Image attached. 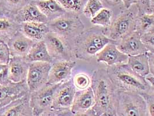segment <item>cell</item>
I'll return each mask as SVG.
<instances>
[{"mask_svg":"<svg viewBox=\"0 0 154 116\" xmlns=\"http://www.w3.org/2000/svg\"><path fill=\"white\" fill-rule=\"evenodd\" d=\"M141 39L148 52L154 54V30L142 35Z\"/></svg>","mask_w":154,"mask_h":116,"instance_id":"cell-33","label":"cell"},{"mask_svg":"<svg viewBox=\"0 0 154 116\" xmlns=\"http://www.w3.org/2000/svg\"><path fill=\"white\" fill-rule=\"evenodd\" d=\"M116 44V42H111L104 46L96 56L97 62L108 66L126 63L129 56L122 53Z\"/></svg>","mask_w":154,"mask_h":116,"instance_id":"cell-12","label":"cell"},{"mask_svg":"<svg viewBox=\"0 0 154 116\" xmlns=\"http://www.w3.org/2000/svg\"><path fill=\"white\" fill-rule=\"evenodd\" d=\"M141 36L137 31H134L117 42L116 46L122 53L128 56L146 53L148 51L141 41Z\"/></svg>","mask_w":154,"mask_h":116,"instance_id":"cell-14","label":"cell"},{"mask_svg":"<svg viewBox=\"0 0 154 116\" xmlns=\"http://www.w3.org/2000/svg\"></svg>","mask_w":154,"mask_h":116,"instance_id":"cell-44","label":"cell"},{"mask_svg":"<svg viewBox=\"0 0 154 116\" xmlns=\"http://www.w3.org/2000/svg\"><path fill=\"white\" fill-rule=\"evenodd\" d=\"M115 42L105 34V29L99 26L85 29L75 39L73 53L75 59L91 61L108 43Z\"/></svg>","mask_w":154,"mask_h":116,"instance_id":"cell-2","label":"cell"},{"mask_svg":"<svg viewBox=\"0 0 154 116\" xmlns=\"http://www.w3.org/2000/svg\"><path fill=\"white\" fill-rule=\"evenodd\" d=\"M15 15L16 20L20 23L38 22L48 23L49 20L37 6L34 1L17 11Z\"/></svg>","mask_w":154,"mask_h":116,"instance_id":"cell-18","label":"cell"},{"mask_svg":"<svg viewBox=\"0 0 154 116\" xmlns=\"http://www.w3.org/2000/svg\"><path fill=\"white\" fill-rule=\"evenodd\" d=\"M148 56L149 61V74L154 77V54L147 52Z\"/></svg>","mask_w":154,"mask_h":116,"instance_id":"cell-37","label":"cell"},{"mask_svg":"<svg viewBox=\"0 0 154 116\" xmlns=\"http://www.w3.org/2000/svg\"><path fill=\"white\" fill-rule=\"evenodd\" d=\"M146 81L149 83V84L151 85L152 88H153L154 91V77L153 76H146Z\"/></svg>","mask_w":154,"mask_h":116,"instance_id":"cell-39","label":"cell"},{"mask_svg":"<svg viewBox=\"0 0 154 116\" xmlns=\"http://www.w3.org/2000/svg\"><path fill=\"white\" fill-rule=\"evenodd\" d=\"M146 103V116H154V91L141 93Z\"/></svg>","mask_w":154,"mask_h":116,"instance_id":"cell-32","label":"cell"},{"mask_svg":"<svg viewBox=\"0 0 154 116\" xmlns=\"http://www.w3.org/2000/svg\"><path fill=\"white\" fill-rule=\"evenodd\" d=\"M20 31L28 38L38 42L43 41L50 30L47 23L27 22L21 23Z\"/></svg>","mask_w":154,"mask_h":116,"instance_id":"cell-21","label":"cell"},{"mask_svg":"<svg viewBox=\"0 0 154 116\" xmlns=\"http://www.w3.org/2000/svg\"><path fill=\"white\" fill-rule=\"evenodd\" d=\"M24 59L28 63L34 62H48L52 63L53 60L48 51L44 41L37 42Z\"/></svg>","mask_w":154,"mask_h":116,"instance_id":"cell-23","label":"cell"},{"mask_svg":"<svg viewBox=\"0 0 154 116\" xmlns=\"http://www.w3.org/2000/svg\"><path fill=\"white\" fill-rule=\"evenodd\" d=\"M47 24L50 31L63 39L72 50L75 39L85 30V24L79 15L69 12L49 21Z\"/></svg>","mask_w":154,"mask_h":116,"instance_id":"cell-4","label":"cell"},{"mask_svg":"<svg viewBox=\"0 0 154 116\" xmlns=\"http://www.w3.org/2000/svg\"><path fill=\"white\" fill-rule=\"evenodd\" d=\"M57 116L54 113L53 111H48V112H46L45 113L42 114L41 116Z\"/></svg>","mask_w":154,"mask_h":116,"instance_id":"cell-41","label":"cell"},{"mask_svg":"<svg viewBox=\"0 0 154 116\" xmlns=\"http://www.w3.org/2000/svg\"><path fill=\"white\" fill-rule=\"evenodd\" d=\"M113 13L108 8H103L100 12L91 19V22L96 26L103 28L108 27L112 22Z\"/></svg>","mask_w":154,"mask_h":116,"instance_id":"cell-26","label":"cell"},{"mask_svg":"<svg viewBox=\"0 0 154 116\" xmlns=\"http://www.w3.org/2000/svg\"><path fill=\"white\" fill-rule=\"evenodd\" d=\"M51 63L34 62L30 63L27 84L30 93L37 91L48 84Z\"/></svg>","mask_w":154,"mask_h":116,"instance_id":"cell-9","label":"cell"},{"mask_svg":"<svg viewBox=\"0 0 154 116\" xmlns=\"http://www.w3.org/2000/svg\"></svg>","mask_w":154,"mask_h":116,"instance_id":"cell-46","label":"cell"},{"mask_svg":"<svg viewBox=\"0 0 154 116\" xmlns=\"http://www.w3.org/2000/svg\"><path fill=\"white\" fill-rule=\"evenodd\" d=\"M137 15L154 14V0H137Z\"/></svg>","mask_w":154,"mask_h":116,"instance_id":"cell-31","label":"cell"},{"mask_svg":"<svg viewBox=\"0 0 154 116\" xmlns=\"http://www.w3.org/2000/svg\"><path fill=\"white\" fill-rule=\"evenodd\" d=\"M104 8L100 0H88L83 10L82 14L88 18L92 19Z\"/></svg>","mask_w":154,"mask_h":116,"instance_id":"cell-29","label":"cell"},{"mask_svg":"<svg viewBox=\"0 0 154 116\" xmlns=\"http://www.w3.org/2000/svg\"><path fill=\"white\" fill-rule=\"evenodd\" d=\"M36 42L26 36L22 32L18 31L7 42L11 56L25 57Z\"/></svg>","mask_w":154,"mask_h":116,"instance_id":"cell-17","label":"cell"},{"mask_svg":"<svg viewBox=\"0 0 154 116\" xmlns=\"http://www.w3.org/2000/svg\"><path fill=\"white\" fill-rule=\"evenodd\" d=\"M61 84H47L38 91L30 93V105L34 116H41L51 111L56 93Z\"/></svg>","mask_w":154,"mask_h":116,"instance_id":"cell-7","label":"cell"},{"mask_svg":"<svg viewBox=\"0 0 154 116\" xmlns=\"http://www.w3.org/2000/svg\"><path fill=\"white\" fill-rule=\"evenodd\" d=\"M33 0H0V7L13 14L19 11Z\"/></svg>","mask_w":154,"mask_h":116,"instance_id":"cell-28","label":"cell"},{"mask_svg":"<svg viewBox=\"0 0 154 116\" xmlns=\"http://www.w3.org/2000/svg\"><path fill=\"white\" fill-rule=\"evenodd\" d=\"M91 81L95 101L92 110L96 116H116L118 89L109 77L107 70H94Z\"/></svg>","mask_w":154,"mask_h":116,"instance_id":"cell-1","label":"cell"},{"mask_svg":"<svg viewBox=\"0 0 154 116\" xmlns=\"http://www.w3.org/2000/svg\"><path fill=\"white\" fill-rule=\"evenodd\" d=\"M94 95L91 86L83 91H77L71 111L74 113H85L94 105Z\"/></svg>","mask_w":154,"mask_h":116,"instance_id":"cell-20","label":"cell"},{"mask_svg":"<svg viewBox=\"0 0 154 116\" xmlns=\"http://www.w3.org/2000/svg\"><path fill=\"white\" fill-rule=\"evenodd\" d=\"M0 116H35L30 105V92L0 108Z\"/></svg>","mask_w":154,"mask_h":116,"instance_id":"cell-16","label":"cell"},{"mask_svg":"<svg viewBox=\"0 0 154 116\" xmlns=\"http://www.w3.org/2000/svg\"><path fill=\"white\" fill-rule=\"evenodd\" d=\"M11 54L7 42L0 40V63L7 65L11 59Z\"/></svg>","mask_w":154,"mask_h":116,"instance_id":"cell-34","label":"cell"},{"mask_svg":"<svg viewBox=\"0 0 154 116\" xmlns=\"http://www.w3.org/2000/svg\"><path fill=\"white\" fill-rule=\"evenodd\" d=\"M35 2L49 21L57 19L67 12L56 0H42L35 1Z\"/></svg>","mask_w":154,"mask_h":116,"instance_id":"cell-22","label":"cell"},{"mask_svg":"<svg viewBox=\"0 0 154 116\" xmlns=\"http://www.w3.org/2000/svg\"><path fill=\"white\" fill-rule=\"evenodd\" d=\"M67 12L81 15L88 0H56Z\"/></svg>","mask_w":154,"mask_h":116,"instance_id":"cell-27","label":"cell"},{"mask_svg":"<svg viewBox=\"0 0 154 116\" xmlns=\"http://www.w3.org/2000/svg\"><path fill=\"white\" fill-rule=\"evenodd\" d=\"M20 27L21 24L16 20L14 14L0 7V40L7 43L20 31Z\"/></svg>","mask_w":154,"mask_h":116,"instance_id":"cell-13","label":"cell"},{"mask_svg":"<svg viewBox=\"0 0 154 116\" xmlns=\"http://www.w3.org/2000/svg\"><path fill=\"white\" fill-rule=\"evenodd\" d=\"M33 1H42V0H33Z\"/></svg>","mask_w":154,"mask_h":116,"instance_id":"cell-43","label":"cell"},{"mask_svg":"<svg viewBox=\"0 0 154 116\" xmlns=\"http://www.w3.org/2000/svg\"><path fill=\"white\" fill-rule=\"evenodd\" d=\"M7 66V65H6V64H2V63H0V72H1L2 70L4 69Z\"/></svg>","mask_w":154,"mask_h":116,"instance_id":"cell-42","label":"cell"},{"mask_svg":"<svg viewBox=\"0 0 154 116\" xmlns=\"http://www.w3.org/2000/svg\"><path fill=\"white\" fill-rule=\"evenodd\" d=\"M44 41L53 62L69 61L75 59L73 50L63 39L54 33L49 32Z\"/></svg>","mask_w":154,"mask_h":116,"instance_id":"cell-8","label":"cell"},{"mask_svg":"<svg viewBox=\"0 0 154 116\" xmlns=\"http://www.w3.org/2000/svg\"><path fill=\"white\" fill-rule=\"evenodd\" d=\"M136 1L137 0H121L125 9H129L133 4H136Z\"/></svg>","mask_w":154,"mask_h":116,"instance_id":"cell-38","label":"cell"},{"mask_svg":"<svg viewBox=\"0 0 154 116\" xmlns=\"http://www.w3.org/2000/svg\"><path fill=\"white\" fill-rule=\"evenodd\" d=\"M72 82L77 91H83L91 86V77L84 73H79L74 75Z\"/></svg>","mask_w":154,"mask_h":116,"instance_id":"cell-30","label":"cell"},{"mask_svg":"<svg viewBox=\"0 0 154 116\" xmlns=\"http://www.w3.org/2000/svg\"><path fill=\"white\" fill-rule=\"evenodd\" d=\"M12 83L9 78L8 65L0 72V86H7Z\"/></svg>","mask_w":154,"mask_h":116,"instance_id":"cell-36","label":"cell"},{"mask_svg":"<svg viewBox=\"0 0 154 116\" xmlns=\"http://www.w3.org/2000/svg\"><path fill=\"white\" fill-rule=\"evenodd\" d=\"M137 15L129 9L121 12L105 29V34L116 43L136 31Z\"/></svg>","mask_w":154,"mask_h":116,"instance_id":"cell-6","label":"cell"},{"mask_svg":"<svg viewBox=\"0 0 154 116\" xmlns=\"http://www.w3.org/2000/svg\"><path fill=\"white\" fill-rule=\"evenodd\" d=\"M7 65L9 78L12 83H19L26 81L30 64L23 58L11 57Z\"/></svg>","mask_w":154,"mask_h":116,"instance_id":"cell-19","label":"cell"},{"mask_svg":"<svg viewBox=\"0 0 154 116\" xmlns=\"http://www.w3.org/2000/svg\"><path fill=\"white\" fill-rule=\"evenodd\" d=\"M30 92L26 81L19 83H11L7 86H0V108Z\"/></svg>","mask_w":154,"mask_h":116,"instance_id":"cell-15","label":"cell"},{"mask_svg":"<svg viewBox=\"0 0 154 116\" xmlns=\"http://www.w3.org/2000/svg\"><path fill=\"white\" fill-rule=\"evenodd\" d=\"M154 30V14L137 15L136 31L141 36Z\"/></svg>","mask_w":154,"mask_h":116,"instance_id":"cell-25","label":"cell"},{"mask_svg":"<svg viewBox=\"0 0 154 116\" xmlns=\"http://www.w3.org/2000/svg\"><path fill=\"white\" fill-rule=\"evenodd\" d=\"M106 116V115H102V116Z\"/></svg>","mask_w":154,"mask_h":116,"instance_id":"cell-45","label":"cell"},{"mask_svg":"<svg viewBox=\"0 0 154 116\" xmlns=\"http://www.w3.org/2000/svg\"><path fill=\"white\" fill-rule=\"evenodd\" d=\"M57 116H96L92 109L85 113H74L71 110L54 113Z\"/></svg>","mask_w":154,"mask_h":116,"instance_id":"cell-35","label":"cell"},{"mask_svg":"<svg viewBox=\"0 0 154 116\" xmlns=\"http://www.w3.org/2000/svg\"><path fill=\"white\" fill-rule=\"evenodd\" d=\"M106 70L118 90L140 94L154 91L146 78L134 72L126 63L108 66Z\"/></svg>","mask_w":154,"mask_h":116,"instance_id":"cell-3","label":"cell"},{"mask_svg":"<svg viewBox=\"0 0 154 116\" xmlns=\"http://www.w3.org/2000/svg\"><path fill=\"white\" fill-rule=\"evenodd\" d=\"M126 64L134 72L146 78L149 74V61L147 52L129 56Z\"/></svg>","mask_w":154,"mask_h":116,"instance_id":"cell-24","label":"cell"},{"mask_svg":"<svg viewBox=\"0 0 154 116\" xmlns=\"http://www.w3.org/2000/svg\"><path fill=\"white\" fill-rule=\"evenodd\" d=\"M116 116H146L144 98L139 93L118 90Z\"/></svg>","mask_w":154,"mask_h":116,"instance_id":"cell-5","label":"cell"},{"mask_svg":"<svg viewBox=\"0 0 154 116\" xmlns=\"http://www.w3.org/2000/svg\"><path fill=\"white\" fill-rule=\"evenodd\" d=\"M109 4L111 5H117L121 2V0H106Z\"/></svg>","mask_w":154,"mask_h":116,"instance_id":"cell-40","label":"cell"},{"mask_svg":"<svg viewBox=\"0 0 154 116\" xmlns=\"http://www.w3.org/2000/svg\"><path fill=\"white\" fill-rule=\"evenodd\" d=\"M77 92L72 82V78L62 83L59 86L54 96L51 111L56 113L71 110Z\"/></svg>","mask_w":154,"mask_h":116,"instance_id":"cell-10","label":"cell"},{"mask_svg":"<svg viewBox=\"0 0 154 116\" xmlns=\"http://www.w3.org/2000/svg\"><path fill=\"white\" fill-rule=\"evenodd\" d=\"M76 64L75 60L52 63L48 84H59L69 80L72 77V71Z\"/></svg>","mask_w":154,"mask_h":116,"instance_id":"cell-11","label":"cell"}]
</instances>
